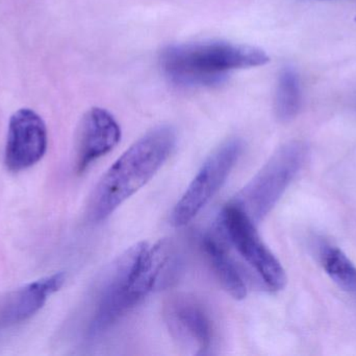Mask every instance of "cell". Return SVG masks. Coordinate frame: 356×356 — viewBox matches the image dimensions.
Listing matches in <instances>:
<instances>
[{
  "label": "cell",
  "mask_w": 356,
  "mask_h": 356,
  "mask_svg": "<svg viewBox=\"0 0 356 356\" xmlns=\"http://www.w3.org/2000/svg\"><path fill=\"white\" fill-rule=\"evenodd\" d=\"M170 125L154 127L136 141L102 176L88 206V219L106 221L125 201L148 183L168 160L177 146Z\"/></svg>",
  "instance_id": "6da1fadb"
},
{
  "label": "cell",
  "mask_w": 356,
  "mask_h": 356,
  "mask_svg": "<svg viewBox=\"0 0 356 356\" xmlns=\"http://www.w3.org/2000/svg\"><path fill=\"white\" fill-rule=\"evenodd\" d=\"M269 61L261 48L226 41L173 44L160 56L167 77L186 87L220 85L230 71L264 66Z\"/></svg>",
  "instance_id": "7a4b0ae2"
},
{
  "label": "cell",
  "mask_w": 356,
  "mask_h": 356,
  "mask_svg": "<svg viewBox=\"0 0 356 356\" xmlns=\"http://www.w3.org/2000/svg\"><path fill=\"white\" fill-rule=\"evenodd\" d=\"M143 248L144 242H139L127 249L104 274L87 328L90 340L106 334L154 292V284L144 265Z\"/></svg>",
  "instance_id": "3957f363"
},
{
  "label": "cell",
  "mask_w": 356,
  "mask_h": 356,
  "mask_svg": "<svg viewBox=\"0 0 356 356\" xmlns=\"http://www.w3.org/2000/svg\"><path fill=\"white\" fill-rule=\"evenodd\" d=\"M307 146L292 141L280 146L253 179L236 194L232 204L255 224L261 222L282 198L307 158Z\"/></svg>",
  "instance_id": "277c9868"
},
{
  "label": "cell",
  "mask_w": 356,
  "mask_h": 356,
  "mask_svg": "<svg viewBox=\"0 0 356 356\" xmlns=\"http://www.w3.org/2000/svg\"><path fill=\"white\" fill-rule=\"evenodd\" d=\"M219 227L268 290L278 292L284 288L286 275L284 268L264 244L257 224L244 211L230 202L220 215Z\"/></svg>",
  "instance_id": "5b68a950"
},
{
  "label": "cell",
  "mask_w": 356,
  "mask_h": 356,
  "mask_svg": "<svg viewBox=\"0 0 356 356\" xmlns=\"http://www.w3.org/2000/svg\"><path fill=\"white\" fill-rule=\"evenodd\" d=\"M242 150V140L230 138L207 157L173 209L171 215L173 226L188 225L209 204L225 183Z\"/></svg>",
  "instance_id": "8992f818"
},
{
  "label": "cell",
  "mask_w": 356,
  "mask_h": 356,
  "mask_svg": "<svg viewBox=\"0 0 356 356\" xmlns=\"http://www.w3.org/2000/svg\"><path fill=\"white\" fill-rule=\"evenodd\" d=\"M47 129L35 111L20 109L8 123L6 146V165L18 173L39 162L47 150Z\"/></svg>",
  "instance_id": "52a82bcc"
},
{
  "label": "cell",
  "mask_w": 356,
  "mask_h": 356,
  "mask_svg": "<svg viewBox=\"0 0 356 356\" xmlns=\"http://www.w3.org/2000/svg\"><path fill=\"white\" fill-rule=\"evenodd\" d=\"M165 318L180 346L195 355H209L213 341V324L198 301L188 296L175 297L165 307Z\"/></svg>",
  "instance_id": "ba28073f"
},
{
  "label": "cell",
  "mask_w": 356,
  "mask_h": 356,
  "mask_svg": "<svg viewBox=\"0 0 356 356\" xmlns=\"http://www.w3.org/2000/svg\"><path fill=\"white\" fill-rule=\"evenodd\" d=\"M120 140V125L108 110L95 107L87 111L77 131V173H83L94 161L110 153Z\"/></svg>",
  "instance_id": "9c48e42d"
},
{
  "label": "cell",
  "mask_w": 356,
  "mask_h": 356,
  "mask_svg": "<svg viewBox=\"0 0 356 356\" xmlns=\"http://www.w3.org/2000/svg\"><path fill=\"white\" fill-rule=\"evenodd\" d=\"M65 281L66 274L60 272L10 293L0 302V324L12 326L26 321L42 309L48 297L64 286Z\"/></svg>",
  "instance_id": "30bf717a"
},
{
  "label": "cell",
  "mask_w": 356,
  "mask_h": 356,
  "mask_svg": "<svg viewBox=\"0 0 356 356\" xmlns=\"http://www.w3.org/2000/svg\"><path fill=\"white\" fill-rule=\"evenodd\" d=\"M201 246L213 273L226 292L236 300H243L247 296L246 282L223 240L215 234H207L202 238Z\"/></svg>",
  "instance_id": "8fae6325"
},
{
  "label": "cell",
  "mask_w": 356,
  "mask_h": 356,
  "mask_svg": "<svg viewBox=\"0 0 356 356\" xmlns=\"http://www.w3.org/2000/svg\"><path fill=\"white\" fill-rule=\"evenodd\" d=\"M301 107V88L298 75L294 69L286 67L278 77L275 95L276 116L282 121H292Z\"/></svg>",
  "instance_id": "7c38bea8"
},
{
  "label": "cell",
  "mask_w": 356,
  "mask_h": 356,
  "mask_svg": "<svg viewBox=\"0 0 356 356\" xmlns=\"http://www.w3.org/2000/svg\"><path fill=\"white\" fill-rule=\"evenodd\" d=\"M320 258L330 279L347 293L356 294V267L350 259L336 247H324Z\"/></svg>",
  "instance_id": "4fadbf2b"
}]
</instances>
